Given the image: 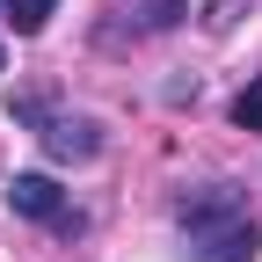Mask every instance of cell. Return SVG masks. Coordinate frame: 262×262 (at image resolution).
Here are the masks:
<instances>
[{"instance_id":"cell-1","label":"cell","mask_w":262,"mask_h":262,"mask_svg":"<svg viewBox=\"0 0 262 262\" xmlns=\"http://www.w3.org/2000/svg\"><path fill=\"white\" fill-rule=\"evenodd\" d=\"M255 248H262V233L241 211L233 182H211V189L182 196V262H255Z\"/></svg>"},{"instance_id":"cell-2","label":"cell","mask_w":262,"mask_h":262,"mask_svg":"<svg viewBox=\"0 0 262 262\" xmlns=\"http://www.w3.org/2000/svg\"><path fill=\"white\" fill-rule=\"evenodd\" d=\"M22 117H37V124H44L37 139L51 146V160H95V153H102V131H95V117H44L37 102H22Z\"/></svg>"},{"instance_id":"cell-3","label":"cell","mask_w":262,"mask_h":262,"mask_svg":"<svg viewBox=\"0 0 262 262\" xmlns=\"http://www.w3.org/2000/svg\"><path fill=\"white\" fill-rule=\"evenodd\" d=\"M8 204H15L22 219H51V226H66V196H58L51 175H15V182H8Z\"/></svg>"},{"instance_id":"cell-4","label":"cell","mask_w":262,"mask_h":262,"mask_svg":"<svg viewBox=\"0 0 262 262\" xmlns=\"http://www.w3.org/2000/svg\"><path fill=\"white\" fill-rule=\"evenodd\" d=\"M58 0H8V22H15V37H37V29L51 22Z\"/></svg>"},{"instance_id":"cell-5","label":"cell","mask_w":262,"mask_h":262,"mask_svg":"<svg viewBox=\"0 0 262 262\" xmlns=\"http://www.w3.org/2000/svg\"><path fill=\"white\" fill-rule=\"evenodd\" d=\"M233 124H241V131H262V80L233 95Z\"/></svg>"},{"instance_id":"cell-6","label":"cell","mask_w":262,"mask_h":262,"mask_svg":"<svg viewBox=\"0 0 262 262\" xmlns=\"http://www.w3.org/2000/svg\"><path fill=\"white\" fill-rule=\"evenodd\" d=\"M146 22H153V29H168V22H175V0H146Z\"/></svg>"},{"instance_id":"cell-7","label":"cell","mask_w":262,"mask_h":262,"mask_svg":"<svg viewBox=\"0 0 262 262\" xmlns=\"http://www.w3.org/2000/svg\"><path fill=\"white\" fill-rule=\"evenodd\" d=\"M0 66H8V51H0Z\"/></svg>"}]
</instances>
